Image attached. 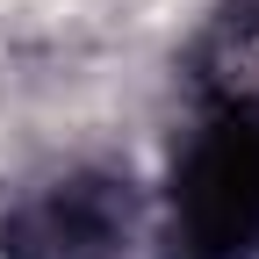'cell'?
I'll return each instance as SVG.
<instances>
[{"instance_id": "6da1fadb", "label": "cell", "mask_w": 259, "mask_h": 259, "mask_svg": "<svg viewBox=\"0 0 259 259\" xmlns=\"http://www.w3.org/2000/svg\"><path fill=\"white\" fill-rule=\"evenodd\" d=\"M245 252H259V101H223L173 173V259Z\"/></svg>"}, {"instance_id": "7a4b0ae2", "label": "cell", "mask_w": 259, "mask_h": 259, "mask_svg": "<svg viewBox=\"0 0 259 259\" xmlns=\"http://www.w3.org/2000/svg\"><path fill=\"white\" fill-rule=\"evenodd\" d=\"M130 216L137 202L115 173H65L8 209L0 259H122Z\"/></svg>"}]
</instances>
